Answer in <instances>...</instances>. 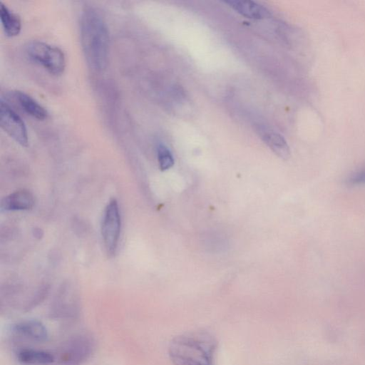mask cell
<instances>
[{
	"label": "cell",
	"instance_id": "6da1fadb",
	"mask_svg": "<svg viewBox=\"0 0 365 365\" xmlns=\"http://www.w3.org/2000/svg\"><path fill=\"white\" fill-rule=\"evenodd\" d=\"M80 36L86 61L96 71L107 64L109 51V32L101 13L96 8L84 9L80 19Z\"/></svg>",
	"mask_w": 365,
	"mask_h": 365
},
{
	"label": "cell",
	"instance_id": "7a4b0ae2",
	"mask_svg": "<svg viewBox=\"0 0 365 365\" xmlns=\"http://www.w3.org/2000/svg\"><path fill=\"white\" fill-rule=\"evenodd\" d=\"M218 343L210 332L197 330L174 337L168 346L173 365H215Z\"/></svg>",
	"mask_w": 365,
	"mask_h": 365
},
{
	"label": "cell",
	"instance_id": "3957f363",
	"mask_svg": "<svg viewBox=\"0 0 365 365\" xmlns=\"http://www.w3.org/2000/svg\"><path fill=\"white\" fill-rule=\"evenodd\" d=\"M93 339L85 334H76L63 341L53 351L56 365H81L92 355Z\"/></svg>",
	"mask_w": 365,
	"mask_h": 365
},
{
	"label": "cell",
	"instance_id": "277c9868",
	"mask_svg": "<svg viewBox=\"0 0 365 365\" xmlns=\"http://www.w3.org/2000/svg\"><path fill=\"white\" fill-rule=\"evenodd\" d=\"M26 51L32 60L43 66L53 75H61L65 70V54L56 46L43 41H34L27 44Z\"/></svg>",
	"mask_w": 365,
	"mask_h": 365
},
{
	"label": "cell",
	"instance_id": "5b68a950",
	"mask_svg": "<svg viewBox=\"0 0 365 365\" xmlns=\"http://www.w3.org/2000/svg\"><path fill=\"white\" fill-rule=\"evenodd\" d=\"M121 228V217L118 202L112 199L106 205L101 222V236L106 253L115 255Z\"/></svg>",
	"mask_w": 365,
	"mask_h": 365
},
{
	"label": "cell",
	"instance_id": "8992f818",
	"mask_svg": "<svg viewBox=\"0 0 365 365\" xmlns=\"http://www.w3.org/2000/svg\"><path fill=\"white\" fill-rule=\"evenodd\" d=\"M0 125L16 143L22 146L28 145V132L24 120L3 100L0 103Z\"/></svg>",
	"mask_w": 365,
	"mask_h": 365
},
{
	"label": "cell",
	"instance_id": "52a82bcc",
	"mask_svg": "<svg viewBox=\"0 0 365 365\" xmlns=\"http://www.w3.org/2000/svg\"><path fill=\"white\" fill-rule=\"evenodd\" d=\"M11 335L17 340L43 343L48 339V331L41 322L25 319L13 325Z\"/></svg>",
	"mask_w": 365,
	"mask_h": 365
},
{
	"label": "cell",
	"instance_id": "ba28073f",
	"mask_svg": "<svg viewBox=\"0 0 365 365\" xmlns=\"http://www.w3.org/2000/svg\"><path fill=\"white\" fill-rule=\"evenodd\" d=\"M79 313L78 302L71 294L62 292L51 307V317L56 320L70 321L76 319Z\"/></svg>",
	"mask_w": 365,
	"mask_h": 365
},
{
	"label": "cell",
	"instance_id": "9c48e42d",
	"mask_svg": "<svg viewBox=\"0 0 365 365\" xmlns=\"http://www.w3.org/2000/svg\"><path fill=\"white\" fill-rule=\"evenodd\" d=\"M17 361L23 365L55 364L53 351L31 347H22L16 353Z\"/></svg>",
	"mask_w": 365,
	"mask_h": 365
},
{
	"label": "cell",
	"instance_id": "30bf717a",
	"mask_svg": "<svg viewBox=\"0 0 365 365\" xmlns=\"http://www.w3.org/2000/svg\"><path fill=\"white\" fill-rule=\"evenodd\" d=\"M34 203V197L30 191L19 190L5 196L1 200V207L5 211L28 210Z\"/></svg>",
	"mask_w": 365,
	"mask_h": 365
},
{
	"label": "cell",
	"instance_id": "8fae6325",
	"mask_svg": "<svg viewBox=\"0 0 365 365\" xmlns=\"http://www.w3.org/2000/svg\"><path fill=\"white\" fill-rule=\"evenodd\" d=\"M230 8L240 15L252 19H264L270 17L269 11L255 1L235 0L225 1Z\"/></svg>",
	"mask_w": 365,
	"mask_h": 365
},
{
	"label": "cell",
	"instance_id": "7c38bea8",
	"mask_svg": "<svg viewBox=\"0 0 365 365\" xmlns=\"http://www.w3.org/2000/svg\"><path fill=\"white\" fill-rule=\"evenodd\" d=\"M14 96L22 109L29 115L39 120L48 117L46 109L27 93L16 91Z\"/></svg>",
	"mask_w": 365,
	"mask_h": 365
},
{
	"label": "cell",
	"instance_id": "4fadbf2b",
	"mask_svg": "<svg viewBox=\"0 0 365 365\" xmlns=\"http://www.w3.org/2000/svg\"><path fill=\"white\" fill-rule=\"evenodd\" d=\"M0 19L4 31L8 36H15L20 33L21 21L19 16L1 2L0 3Z\"/></svg>",
	"mask_w": 365,
	"mask_h": 365
},
{
	"label": "cell",
	"instance_id": "5bb4252c",
	"mask_svg": "<svg viewBox=\"0 0 365 365\" xmlns=\"http://www.w3.org/2000/svg\"><path fill=\"white\" fill-rule=\"evenodd\" d=\"M262 139L265 144L277 156L284 160L290 157L289 147L282 135L275 132H269L263 135Z\"/></svg>",
	"mask_w": 365,
	"mask_h": 365
},
{
	"label": "cell",
	"instance_id": "9a60e30c",
	"mask_svg": "<svg viewBox=\"0 0 365 365\" xmlns=\"http://www.w3.org/2000/svg\"><path fill=\"white\" fill-rule=\"evenodd\" d=\"M157 156L159 168L162 171L167 170L174 165V158L167 146L159 144L157 147Z\"/></svg>",
	"mask_w": 365,
	"mask_h": 365
},
{
	"label": "cell",
	"instance_id": "2e32d148",
	"mask_svg": "<svg viewBox=\"0 0 365 365\" xmlns=\"http://www.w3.org/2000/svg\"><path fill=\"white\" fill-rule=\"evenodd\" d=\"M347 184L350 185L365 184V169L351 175L348 179Z\"/></svg>",
	"mask_w": 365,
	"mask_h": 365
}]
</instances>
